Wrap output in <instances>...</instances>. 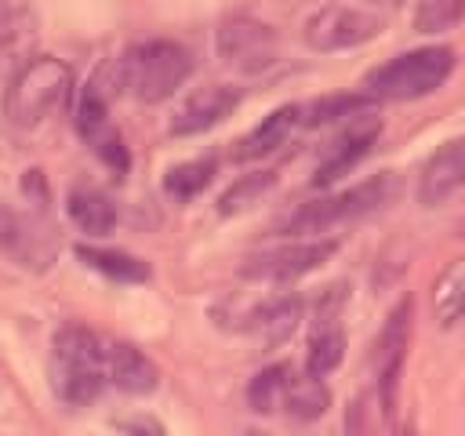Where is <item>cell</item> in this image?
I'll use <instances>...</instances> for the list:
<instances>
[{"mask_svg": "<svg viewBox=\"0 0 465 436\" xmlns=\"http://www.w3.org/2000/svg\"><path fill=\"white\" fill-rule=\"evenodd\" d=\"M65 207H69V218L76 222V229H84V233H91V236H109V233L116 229V207H113V200H109L105 193H98V189H87V185L69 189Z\"/></svg>", "mask_w": 465, "mask_h": 436, "instance_id": "cell-18", "label": "cell"}, {"mask_svg": "<svg viewBox=\"0 0 465 436\" xmlns=\"http://www.w3.org/2000/svg\"><path fill=\"white\" fill-rule=\"evenodd\" d=\"M374 98L371 94H331V98H316L309 109H305V124L309 127H323V124H345L352 116H363V113H374L371 109Z\"/></svg>", "mask_w": 465, "mask_h": 436, "instance_id": "cell-22", "label": "cell"}, {"mask_svg": "<svg viewBox=\"0 0 465 436\" xmlns=\"http://www.w3.org/2000/svg\"><path fill=\"white\" fill-rule=\"evenodd\" d=\"M338 251V240H294V243H280L269 251H258L243 262V276L247 280H262V283H283V280H298L312 269H320L331 254Z\"/></svg>", "mask_w": 465, "mask_h": 436, "instance_id": "cell-10", "label": "cell"}, {"mask_svg": "<svg viewBox=\"0 0 465 436\" xmlns=\"http://www.w3.org/2000/svg\"><path fill=\"white\" fill-rule=\"evenodd\" d=\"M465 185V138L458 142H447L440 145L425 167H421V178H418V200L425 207H436L440 200H447L454 189Z\"/></svg>", "mask_w": 465, "mask_h": 436, "instance_id": "cell-15", "label": "cell"}, {"mask_svg": "<svg viewBox=\"0 0 465 436\" xmlns=\"http://www.w3.org/2000/svg\"><path fill=\"white\" fill-rule=\"evenodd\" d=\"M102 356H105V382H113L120 392H131V396H145L156 389L160 374H156V363L131 342H102Z\"/></svg>", "mask_w": 465, "mask_h": 436, "instance_id": "cell-14", "label": "cell"}, {"mask_svg": "<svg viewBox=\"0 0 465 436\" xmlns=\"http://www.w3.org/2000/svg\"><path fill=\"white\" fill-rule=\"evenodd\" d=\"M214 174V160L203 156V160H189V164H174L167 174H163V189L174 196V200H193L207 189Z\"/></svg>", "mask_w": 465, "mask_h": 436, "instance_id": "cell-26", "label": "cell"}, {"mask_svg": "<svg viewBox=\"0 0 465 436\" xmlns=\"http://www.w3.org/2000/svg\"><path fill=\"white\" fill-rule=\"evenodd\" d=\"M127 432L131 436H163V429L156 421H142V418L138 421H127Z\"/></svg>", "mask_w": 465, "mask_h": 436, "instance_id": "cell-28", "label": "cell"}, {"mask_svg": "<svg viewBox=\"0 0 465 436\" xmlns=\"http://www.w3.org/2000/svg\"><path fill=\"white\" fill-rule=\"evenodd\" d=\"M302 320V302L283 294V298H272V302H262L251 316H247V331H254L265 345H280L291 338V331L298 327Z\"/></svg>", "mask_w": 465, "mask_h": 436, "instance_id": "cell-17", "label": "cell"}, {"mask_svg": "<svg viewBox=\"0 0 465 436\" xmlns=\"http://www.w3.org/2000/svg\"><path fill=\"white\" fill-rule=\"evenodd\" d=\"M400 436H414V432H411V429H403V432H400Z\"/></svg>", "mask_w": 465, "mask_h": 436, "instance_id": "cell-29", "label": "cell"}, {"mask_svg": "<svg viewBox=\"0 0 465 436\" xmlns=\"http://www.w3.org/2000/svg\"><path fill=\"white\" fill-rule=\"evenodd\" d=\"M76 131H80V138L91 145V153L109 171H116V174L127 171L131 156H127L124 134L109 120V94L102 91V76H91V84L80 91V102H76Z\"/></svg>", "mask_w": 465, "mask_h": 436, "instance_id": "cell-8", "label": "cell"}, {"mask_svg": "<svg viewBox=\"0 0 465 436\" xmlns=\"http://www.w3.org/2000/svg\"><path fill=\"white\" fill-rule=\"evenodd\" d=\"M396 196H400V178H396L392 171H381V174H374V178H367V182H360V185H352V189H345V193H334V196L302 203V207L283 222V229L294 233V236H298V233H302V236H309V233H327V229H334V225H341V222L363 218V214H371V211L392 203Z\"/></svg>", "mask_w": 465, "mask_h": 436, "instance_id": "cell-5", "label": "cell"}, {"mask_svg": "<svg viewBox=\"0 0 465 436\" xmlns=\"http://www.w3.org/2000/svg\"><path fill=\"white\" fill-rule=\"evenodd\" d=\"M76 258L84 265H91L94 272L116 280V283H142V280H149V265L142 258H134V254H124V251H105V247L80 243L76 247Z\"/></svg>", "mask_w": 465, "mask_h": 436, "instance_id": "cell-19", "label": "cell"}, {"mask_svg": "<svg viewBox=\"0 0 465 436\" xmlns=\"http://www.w3.org/2000/svg\"><path fill=\"white\" fill-rule=\"evenodd\" d=\"M378 33H381V15L371 7H360V4H323L302 25V36L312 51L360 47V44L374 40Z\"/></svg>", "mask_w": 465, "mask_h": 436, "instance_id": "cell-6", "label": "cell"}, {"mask_svg": "<svg viewBox=\"0 0 465 436\" xmlns=\"http://www.w3.org/2000/svg\"><path fill=\"white\" fill-rule=\"evenodd\" d=\"M287 378H291V367H287V363H272V367L258 371V374L251 378V385H247V403H251V411H258V414L276 411V407L283 403Z\"/></svg>", "mask_w": 465, "mask_h": 436, "instance_id": "cell-25", "label": "cell"}, {"mask_svg": "<svg viewBox=\"0 0 465 436\" xmlns=\"http://www.w3.org/2000/svg\"><path fill=\"white\" fill-rule=\"evenodd\" d=\"M283 407L291 418L298 421H316L327 407H331V392L316 374H291L287 378V392H283Z\"/></svg>", "mask_w": 465, "mask_h": 436, "instance_id": "cell-20", "label": "cell"}, {"mask_svg": "<svg viewBox=\"0 0 465 436\" xmlns=\"http://www.w3.org/2000/svg\"><path fill=\"white\" fill-rule=\"evenodd\" d=\"M240 105V91L229 84H207L182 98V105L171 116V134H200L222 124Z\"/></svg>", "mask_w": 465, "mask_h": 436, "instance_id": "cell-13", "label": "cell"}, {"mask_svg": "<svg viewBox=\"0 0 465 436\" xmlns=\"http://www.w3.org/2000/svg\"><path fill=\"white\" fill-rule=\"evenodd\" d=\"M276 185V174L272 171H251V174H240L222 196H218V214H240L247 207H254L269 189Z\"/></svg>", "mask_w": 465, "mask_h": 436, "instance_id": "cell-23", "label": "cell"}, {"mask_svg": "<svg viewBox=\"0 0 465 436\" xmlns=\"http://www.w3.org/2000/svg\"><path fill=\"white\" fill-rule=\"evenodd\" d=\"M450 73H454V47L432 44V47L403 51L381 62L378 69H371L363 80V94L381 98V102H411V98H425L440 91Z\"/></svg>", "mask_w": 465, "mask_h": 436, "instance_id": "cell-1", "label": "cell"}, {"mask_svg": "<svg viewBox=\"0 0 465 436\" xmlns=\"http://www.w3.org/2000/svg\"><path fill=\"white\" fill-rule=\"evenodd\" d=\"M193 73V54L178 40H145L120 58V84L138 102L171 98Z\"/></svg>", "mask_w": 465, "mask_h": 436, "instance_id": "cell-4", "label": "cell"}, {"mask_svg": "<svg viewBox=\"0 0 465 436\" xmlns=\"http://www.w3.org/2000/svg\"><path fill=\"white\" fill-rule=\"evenodd\" d=\"M0 251L11 254L18 265L44 272L54 265L58 240H54V229L44 218V211L18 214V211L0 203Z\"/></svg>", "mask_w": 465, "mask_h": 436, "instance_id": "cell-9", "label": "cell"}, {"mask_svg": "<svg viewBox=\"0 0 465 436\" xmlns=\"http://www.w3.org/2000/svg\"><path fill=\"white\" fill-rule=\"evenodd\" d=\"M345 356V334L338 327V320L331 323H312V334H309V352H305V371L323 378L331 374Z\"/></svg>", "mask_w": 465, "mask_h": 436, "instance_id": "cell-21", "label": "cell"}, {"mask_svg": "<svg viewBox=\"0 0 465 436\" xmlns=\"http://www.w3.org/2000/svg\"><path fill=\"white\" fill-rule=\"evenodd\" d=\"M432 309H436L440 327H454L465 320V265H454L440 276L432 291Z\"/></svg>", "mask_w": 465, "mask_h": 436, "instance_id": "cell-24", "label": "cell"}, {"mask_svg": "<svg viewBox=\"0 0 465 436\" xmlns=\"http://www.w3.org/2000/svg\"><path fill=\"white\" fill-rule=\"evenodd\" d=\"M51 385L58 400L84 407L91 403L102 385H105V356H102V338L87 327H62L51 345Z\"/></svg>", "mask_w": 465, "mask_h": 436, "instance_id": "cell-3", "label": "cell"}, {"mask_svg": "<svg viewBox=\"0 0 465 436\" xmlns=\"http://www.w3.org/2000/svg\"><path fill=\"white\" fill-rule=\"evenodd\" d=\"M69 91H73V69L54 54H36L22 69H15L4 94V113L15 127H36L62 109Z\"/></svg>", "mask_w": 465, "mask_h": 436, "instance_id": "cell-2", "label": "cell"}, {"mask_svg": "<svg viewBox=\"0 0 465 436\" xmlns=\"http://www.w3.org/2000/svg\"><path fill=\"white\" fill-rule=\"evenodd\" d=\"M298 120H302V109H298V105H280V109H272L251 134H243V138L236 142L232 156H236V160H262V156H269L272 149H280V145L287 142V134L294 131Z\"/></svg>", "mask_w": 465, "mask_h": 436, "instance_id": "cell-16", "label": "cell"}, {"mask_svg": "<svg viewBox=\"0 0 465 436\" xmlns=\"http://www.w3.org/2000/svg\"><path fill=\"white\" fill-rule=\"evenodd\" d=\"M214 47H218V58L236 69V73H265L269 65H276L280 58V40L272 33V25L251 18V15H236V18H225L218 36H214Z\"/></svg>", "mask_w": 465, "mask_h": 436, "instance_id": "cell-7", "label": "cell"}, {"mask_svg": "<svg viewBox=\"0 0 465 436\" xmlns=\"http://www.w3.org/2000/svg\"><path fill=\"white\" fill-rule=\"evenodd\" d=\"M0 4H4V0H0Z\"/></svg>", "mask_w": 465, "mask_h": 436, "instance_id": "cell-30", "label": "cell"}, {"mask_svg": "<svg viewBox=\"0 0 465 436\" xmlns=\"http://www.w3.org/2000/svg\"><path fill=\"white\" fill-rule=\"evenodd\" d=\"M465 18V0H418L414 29L418 33H443Z\"/></svg>", "mask_w": 465, "mask_h": 436, "instance_id": "cell-27", "label": "cell"}, {"mask_svg": "<svg viewBox=\"0 0 465 436\" xmlns=\"http://www.w3.org/2000/svg\"><path fill=\"white\" fill-rule=\"evenodd\" d=\"M407 342H411V302L403 298L381 334H378V349H374V367H378V400L385 407V414H392L396 407V392H400V371H403V356H407Z\"/></svg>", "mask_w": 465, "mask_h": 436, "instance_id": "cell-12", "label": "cell"}, {"mask_svg": "<svg viewBox=\"0 0 465 436\" xmlns=\"http://www.w3.org/2000/svg\"><path fill=\"white\" fill-rule=\"evenodd\" d=\"M378 131H381V120L374 116V113H363V116H352V120H345V127L338 131V138H331L327 142V149H323V156H320V164H316V174H312V185H331V182H338L341 174H349L367 153H371V145H374V138H378Z\"/></svg>", "mask_w": 465, "mask_h": 436, "instance_id": "cell-11", "label": "cell"}]
</instances>
